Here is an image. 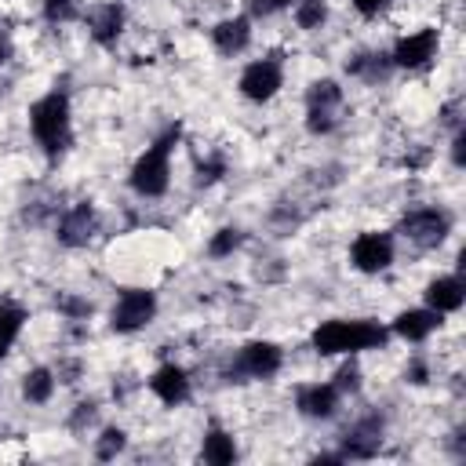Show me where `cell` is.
Masks as SVG:
<instances>
[{"mask_svg":"<svg viewBox=\"0 0 466 466\" xmlns=\"http://www.w3.org/2000/svg\"><path fill=\"white\" fill-rule=\"evenodd\" d=\"M313 350L320 357H335V353H360V350H379L386 342V328L379 320H324L313 328Z\"/></svg>","mask_w":466,"mask_h":466,"instance_id":"cell-1","label":"cell"},{"mask_svg":"<svg viewBox=\"0 0 466 466\" xmlns=\"http://www.w3.org/2000/svg\"><path fill=\"white\" fill-rule=\"evenodd\" d=\"M178 124H171L131 167V189L138 197H164L167 193V182H171V149L178 142Z\"/></svg>","mask_w":466,"mask_h":466,"instance_id":"cell-2","label":"cell"},{"mask_svg":"<svg viewBox=\"0 0 466 466\" xmlns=\"http://www.w3.org/2000/svg\"><path fill=\"white\" fill-rule=\"evenodd\" d=\"M29 131L33 138L55 157L69 142V98L66 91H47L29 106Z\"/></svg>","mask_w":466,"mask_h":466,"instance_id":"cell-3","label":"cell"},{"mask_svg":"<svg viewBox=\"0 0 466 466\" xmlns=\"http://www.w3.org/2000/svg\"><path fill=\"white\" fill-rule=\"evenodd\" d=\"M153 317H157V295L146 291V288H131L116 299V306L109 313V324H113V331H138Z\"/></svg>","mask_w":466,"mask_h":466,"instance_id":"cell-4","label":"cell"},{"mask_svg":"<svg viewBox=\"0 0 466 466\" xmlns=\"http://www.w3.org/2000/svg\"><path fill=\"white\" fill-rule=\"evenodd\" d=\"M280 87H284V69L277 58H258L240 73V95L248 102H269Z\"/></svg>","mask_w":466,"mask_h":466,"instance_id":"cell-5","label":"cell"},{"mask_svg":"<svg viewBox=\"0 0 466 466\" xmlns=\"http://www.w3.org/2000/svg\"><path fill=\"white\" fill-rule=\"evenodd\" d=\"M448 229H451V218L437 208H419L400 218V233L419 248H437L448 237Z\"/></svg>","mask_w":466,"mask_h":466,"instance_id":"cell-6","label":"cell"},{"mask_svg":"<svg viewBox=\"0 0 466 466\" xmlns=\"http://www.w3.org/2000/svg\"><path fill=\"white\" fill-rule=\"evenodd\" d=\"M350 258L360 273H382L393 262V237L379 233V229H368L350 244Z\"/></svg>","mask_w":466,"mask_h":466,"instance_id":"cell-7","label":"cell"},{"mask_svg":"<svg viewBox=\"0 0 466 466\" xmlns=\"http://www.w3.org/2000/svg\"><path fill=\"white\" fill-rule=\"evenodd\" d=\"M280 360H284V357H280V346L258 339V342L240 346V353H237V375H248V379H269V375L280 371Z\"/></svg>","mask_w":466,"mask_h":466,"instance_id":"cell-8","label":"cell"},{"mask_svg":"<svg viewBox=\"0 0 466 466\" xmlns=\"http://www.w3.org/2000/svg\"><path fill=\"white\" fill-rule=\"evenodd\" d=\"M382 448V419L379 415H368L360 422H353L346 433H342V459H371L375 451Z\"/></svg>","mask_w":466,"mask_h":466,"instance_id":"cell-9","label":"cell"},{"mask_svg":"<svg viewBox=\"0 0 466 466\" xmlns=\"http://www.w3.org/2000/svg\"><path fill=\"white\" fill-rule=\"evenodd\" d=\"M433 55H437V29H419V33H408L397 40L390 62L400 69H422Z\"/></svg>","mask_w":466,"mask_h":466,"instance_id":"cell-10","label":"cell"},{"mask_svg":"<svg viewBox=\"0 0 466 466\" xmlns=\"http://www.w3.org/2000/svg\"><path fill=\"white\" fill-rule=\"evenodd\" d=\"M339 390L331 382H313V386H302L295 393V408L306 415V419H331L339 411Z\"/></svg>","mask_w":466,"mask_h":466,"instance_id":"cell-11","label":"cell"},{"mask_svg":"<svg viewBox=\"0 0 466 466\" xmlns=\"http://www.w3.org/2000/svg\"><path fill=\"white\" fill-rule=\"evenodd\" d=\"M91 237H95V208L91 204H73L58 222V240L66 248H84Z\"/></svg>","mask_w":466,"mask_h":466,"instance_id":"cell-12","label":"cell"},{"mask_svg":"<svg viewBox=\"0 0 466 466\" xmlns=\"http://www.w3.org/2000/svg\"><path fill=\"white\" fill-rule=\"evenodd\" d=\"M149 390H153V397L157 400H164V404H182L186 397H189V375L178 368V364H160L153 375H149Z\"/></svg>","mask_w":466,"mask_h":466,"instance_id":"cell-13","label":"cell"},{"mask_svg":"<svg viewBox=\"0 0 466 466\" xmlns=\"http://www.w3.org/2000/svg\"><path fill=\"white\" fill-rule=\"evenodd\" d=\"M437 328H441V313L430 309V306H422V309H404V313L393 317V331H397L400 339H408V342H422V339H430Z\"/></svg>","mask_w":466,"mask_h":466,"instance_id":"cell-14","label":"cell"},{"mask_svg":"<svg viewBox=\"0 0 466 466\" xmlns=\"http://www.w3.org/2000/svg\"><path fill=\"white\" fill-rule=\"evenodd\" d=\"M248 40H251V22H248L244 15L222 18V22L211 29V44H215L218 55H240V51L248 47Z\"/></svg>","mask_w":466,"mask_h":466,"instance_id":"cell-15","label":"cell"},{"mask_svg":"<svg viewBox=\"0 0 466 466\" xmlns=\"http://www.w3.org/2000/svg\"><path fill=\"white\" fill-rule=\"evenodd\" d=\"M462 302H466V288H462L459 277H437V280H430V288H426V306L430 309L455 313V309H462Z\"/></svg>","mask_w":466,"mask_h":466,"instance_id":"cell-16","label":"cell"},{"mask_svg":"<svg viewBox=\"0 0 466 466\" xmlns=\"http://www.w3.org/2000/svg\"><path fill=\"white\" fill-rule=\"evenodd\" d=\"M120 29H124V7L116 0H109V4H102V7L91 11V36L98 44H106V47L116 44Z\"/></svg>","mask_w":466,"mask_h":466,"instance_id":"cell-17","label":"cell"},{"mask_svg":"<svg viewBox=\"0 0 466 466\" xmlns=\"http://www.w3.org/2000/svg\"><path fill=\"white\" fill-rule=\"evenodd\" d=\"M200 455H204V462H211V466H229V462L237 459V444H233V437H229L226 430L211 426V430L204 433Z\"/></svg>","mask_w":466,"mask_h":466,"instance_id":"cell-18","label":"cell"},{"mask_svg":"<svg viewBox=\"0 0 466 466\" xmlns=\"http://www.w3.org/2000/svg\"><path fill=\"white\" fill-rule=\"evenodd\" d=\"M55 393V371L51 368H33L22 375V397L29 404H47Z\"/></svg>","mask_w":466,"mask_h":466,"instance_id":"cell-19","label":"cell"},{"mask_svg":"<svg viewBox=\"0 0 466 466\" xmlns=\"http://www.w3.org/2000/svg\"><path fill=\"white\" fill-rule=\"evenodd\" d=\"M390 69H393V62H390V55H382V51H368V55H357V58L350 62V73L360 76V80H368V84L382 80Z\"/></svg>","mask_w":466,"mask_h":466,"instance_id":"cell-20","label":"cell"},{"mask_svg":"<svg viewBox=\"0 0 466 466\" xmlns=\"http://www.w3.org/2000/svg\"><path fill=\"white\" fill-rule=\"evenodd\" d=\"M22 324H25V309L15 306V302H0V357L11 350V342L22 331Z\"/></svg>","mask_w":466,"mask_h":466,"instance_id":"cell-21","label":"cell"},{"mask_svg":"<svg viewBox=\"0 0 466 466\" xmlns=\"http://www.w3.org/2000/svg\"><path fill=\"white\" fill-rule=\"evenodd\" d=\"M339 102H342V87L335 80H317L306 91V109H331L335 113Z\"/></svg>","mask_w":466,"mask_h":466,"instance_id":"cell-22","label":"cell"},{"mask_svg":"<svg viewBox=\"0 0 466 466\" xmlns=\"http://www.w3.org/2000/svg\"><path fill=\"white\" fill-rule=\"evenodd\" d=\"M328 18V4L324 0H299L295 4V22L299 29H320Z\"/></svg>","mask_w":466,"mask_h":466,"instance_id":"cell-23","label":"cell"},{"mask_svg":"<svg viewBox=\"0 0 466 466\" xmlns=\"http://www.w3.org/2000/svg\"><path fill=\"white\" fill-rule=\"evenodd\" d=\"M124 448H127V433H124V430H116V426L102 430V437L95 441V455H98V459H116Z\"/></svg>","mask_w":466,"mask_h":466,"instance_id":"cell-24","label":"cell"},{"mask_svg":"<svg viewBox=\"0 0 466 466\" xmlns=\"http://www.w3.org/2000/svg\"><path fill=\"white\" fill-rule=\"evenodd\" d=\"M240 240H244V233H240V229H233V226H226V229H218V233L211 237L208 251H211L215 258H226V255H233V251L240 248Z\"/></svg>","mask_w":466,"mask_h":466,"instance_id":"cell-25","label":"cell"},{"mask_svg":"<svg viewBox=\"0 0 466 466\" xmlns=\"http://www.w3.org/2000/svg\"><path fill=\"white\" fill-rule=\"evenodd\" d=\"M339 393H353L357 386H360V368H357V360H346L339 371H335V382H331Z\"/></svg>","mask_w":466,"mask_h":466,"instance_id":"cell-26","label":"cell"},{"mask_svg":"<svg viewBox=\"0 0 466 466\" xmlns=\"http://www.w3.org/2000/svg\"><path fill=\"white\" fill-rule=\"evenodd\" d=\"M226 175V160L222 157H208L204 164H197V186H211Z\"/></svg>","mask_w":466,"mask_h":466,"instance_id":"cell-27","label":"cell"},{"mask_svg":"<svg viewBox=\"0 0 466 466\" xmlns=\"http://www.w3.org/2000/svg\"><path fill=\"white\" fill-rule=\"evenodd\" d=\"M76 15V0H44V18L47 22H69Z\"/></svg>","mask_w":466,"mask_h":466,"instance_id":"cell-28","label":"cell"},{"mask_svg":"<svg viewBox=\"0 0 466 466\" xmlns=\"http://www.w3.org/2000/svg\"><path fill=\"white\" fill-rule=\"evenodd\" d=\"M291 0H251V15H273L280 7H288Z\"/></svg>","mask_w":466,"mask_h":466,"instance_id":"cell-29","label":"cell"},{"mask_svg":"<svg viewBox=\"0 0 466 466\" xmlns=\"http://www.w3.org/2000/svg\"><path fill=\"white\" fill-rule=\"evenodd\" d=\"M350 4H353V7H357L364 18H371V15H379V11H382L390 0H350Z\"/></svg>","mask_w":466,"mask_h":466,"instance_id":"cell-30","label":"cell"},{"mask_svg":"<svg viewBox=\"0 0 466 466\" xmlns=\"http://www.w3.org/2000/svg\"><path fill=\"white\" fill-rule=\"evenodd\" d=\"M411 382H426V368L422 364H411Z\"/></svg>","mask_w":466,"mask_h":466,"instance_id":"cell-31","label":"cell"},{"mask_svg":"<svg viewBox=\"0 0 466 466\" xmlns=\"http://www.w3.org/2000/svg\"><path fill=\"white\" fill-rule=\"evenodd\" d=\"M7 62V40H4V33H0V66Z\"/></svg>","mask_w":466,"mask_h":466,"instance_id":"cell-32","label":"cell"}]
</instances>
